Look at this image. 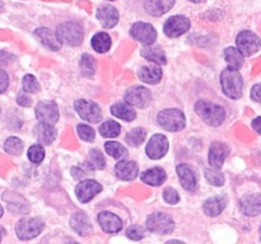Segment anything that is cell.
Segmentation results:
<instances>
[{"label": "cell", "instance_id": "34", "mask_svg": "<svg viewBox=\"0 0 261 244\" xmlns=\"http://www.w3.org/2000/svg\"><path fill=\"white\" fill-rule=\"evenodd\" d=\"M97 63L94 60L93 56L88 55V53H84L81 57V63H79V68H81L82 74L84 76H93L94 71H96Z\"/></svg>", "mask_w": 261, "mask_h": 244}, {"label": "cell", "instance_id": "39", "mask_svg": "<svg viewBox=\"0 0 261 244\" xmlns=\"http://www.w3.org/2000/svg\"><path fill=\"white\" fill-rule=\"evenodd\" d=\"M28 159L33 163V164H41L45 159V150H43L42 145L35 144L28 149Z\"/></svg>", "mask_w": 261, "mask_h": 244}, {"label": "cell", "instance_id": "48", "mask_svg": "<svg viewBox=\"0 0 261 244\" xmlns=\"http://www.w3.org/2000/svg\"><path fill=\"white\" fill-rule=\"evenodd\" d=\"M251 98L255 102H261V84H256L251 89Z\"/></svg>", "mask_w": 261, "mask_h": 244}, {"label": "cell", "instance_id": "18", "mask_svg": "<svg viewBox=\"0 0 261 244\" xmlns=\"http://www.w3.org/2000/svg\"><path fill=\"white\" fill-rule=\"evenodd\" d=\"M98 223L103 231L110 234L119 233L122 229V220L115 214L109 212V211H102L98 214Z\"/></svg>", "mask_w": 261, "mask_h": 244}, {"label": "cell", "instance_id": "16", "mask_svg": "<svg viewBox=\"0 0 261 244\" xmlns=\"http://www.w3.org/2000/svg\"><path fill=\"white\" fill-rule=\"evenodd\" d=\"M229 154V147L223 142H213L209 149V163L212 168L219 169L223 167V163Z\"/></svg>", "mask_w": 261, "mask_h": 244}, {"label": "cell", "instance_id": "33", "mask_svg": "<svg viewBox=\"0 0 261 244\" xmlns=\"http://www.w3.org/2000/svg\"><path fill=\"white\" fill-rule=\"evenodd\" d=\"M86 163L88 164V167L93 170H101V169H105V167H106V160H105V157L102 155L101 151H98V150L96 149L89 151Z\"/></svg>", "mask_w": 261, "mask_h": 244}, {"label": "cell", "instance_id": "28", "mask_svg": "<svg viewBox=\"0 0 261 244\" xmlns=\"http://www.w3.org/2000/svg\"><path fill=\"white\" fill-rule=\"evenodd\" d=\"M167 175L162 168H152L142 173V180L149 186H161L166 180Z\"/></svg>", "mask_w": 261, "mask_h": 244}, {"label": "cell", "instance_id": "45", "mask_svg": "<svg viewBox=\"0 0 261 244\" xmlns=\"http://www.w3.org/2000/svg\"><path fill=\"white\" fill-rule=\"evenodd\" d=\"M8 85H9V76L7 71L0 68V93H4L8 89Z\"/></svg>", "mask_w": 261, "mask_h": 244}, {"label": "cell", "instance_id": "24", "mask_svg": "<svg viewBox=\"0 0 261 244\" xmlns=\"http://www.w3.org/2000/svg\"><path fill=\"white\" fill-rule=\"evenodd\" d=\"M70 225L79 235L86 236L92 231V224L88 216L84 212H75L70 218Z\"/></svg>", "mask_w": 261, "mask_h": 244}, {"label": "cell", "instance_id": "23", "mask_svg": "<svg viewBox=\"0 0 261 244\" xmlns=\"http://www.w3.org/2000/svg\"><path fill=\"white\" fill-rule=\"evenodd\" d=\"M33 135H35L36 140H37L40 144L50 145L51 142H54V140H55L56 130L54 129V126H51V125L40 122V124L36 125L35 129H33Z\"/></svg>", "mask_w": 261, "mask_h": 244}, {"label": "cell", "instance_id": "26", "mask_svg": "<svg viewBox=\"0 0 261 244\" xmlns=\"http://www.w3.org/2000/svg\"><path fill=\"white\" fill-rule=\"evenodd\" d=\"M3 198H4V201H7L8 208H9L12 212H17V214L28 212V208L30 207H28L27 205V201H25L23 197H20L19 195L7 192L3 195Z\"/></svg>", "mask_w": 261, "mask_h": 244}, {"label": "cell", "instance_id": "8", "mask_svg": "<svg viewBox=\"0 0 261 244\" xmlns=\"http://www.w3.org/2000/svg\"><path fill=\"white\" fill-rule=\"evenodd\" d=\"M74 108L78 112L79 116L84 119V121L92 122V124H97L101 121L102 118V111L101 107L94 102L86 101V99H79L74 103Z\"/></svg>", "mask_w": 261, "mask_h": 244}, {"label": "cell", "instance_id": "54", "mask_svg": "<svg viewBox=\"0 0 261 244\" xmlns=\"http://www.w3.org/2000/svg\"><path fill=\"white\" fill-rule=\"evenodd\" d=\"M3 214H4V210H3L2 205H0V218H2V216H3Z\"/></svg>", "mask_w": 261, "mask_h": 244}, {"label": "cell", "instance_id": "22", "mask_svg": "<svg viewBox=\"0 0 261 244\" xmlns=\"http://www.w3.org/2000/svg\"><path fill=\"white\" fill-rule=\"evenodd\" d=\"M228 203L227 196H214L204 202L203 210L208 216H218Z\"/></svg>", "mask_w": 261, "mask_h": 244}, {"label": "cell", "instance_id": "32", "mask_svg": "<svg viewBox=\"0 0 261 244\" xmlns=\"http://www.w3.org/2000/svg\"><path fill=\"white\" fill-rule=\"evenodd\" d=\"M140 53H142L143 57L152 61V63L160 64V65H165V64L167 63L165 52L162 51V48L157 47V46H149V47L143 48Z\"/></svg>", "mask_w": 261, "mask_h": 244}, {"label": "cell", "instance_id": "57", "mask_svg": "<svg viewBox=\"0 0 261 244\" xmlns=\"http://www.w3.org/2000/svg\"><path fill=\"white\" fill-rule=\"evenodd\" d=\"M0 112H2V111H0Z\"/></svg>", "mask_w": 261, "mask_h": 244}, {"label": "cell", "instance_id": "31", "mask_svg": "<svg viewBox=\"0 0 261 244\" xmlns=\"http://www.w3.org/2000/svg\"><path fill=\"white\" fill-rule=\"evenodd\" d=\"M92 47L98 53H105L111 48V37L106 32H98L92 37Z\"/></svg>", "mask_w": 261, "mask_h": 244}, {"label": "cell", "instance_id": "52", "mask_svg": "<svg viewBox=\"0 0 261 244\" xmlns=\"http://www.w3.org/2000/svg\"><path fill=\"white\" fill-rule=\"evenodd\" d=\"M166 244H182V243H181L180 240H170V241H167Z\"/></svg>", "mask_w": 261, "mask_h": 244}, {"label": "cell", "instance_id": "58", "mask_svg": "<svg viewBox=\"0 0 261 244\" xmlns=\"http://www.w3.org/2000/svg\"><path fill=\"white\" fill-rule=\"evenodd\" d=\"M111 2H112V0H111Z\"/></svg>", "mask_w": 261, "mask_h": 244}, {"label": "cell", "instance_id": "56", "mask_svg": "<svg viewBox=\"0 0 261 244\" xmlns=\"http://www.w3.org/2000/svg\"><path fill=\"white\" fill-rule=\"evenodd\" d=\"M68 244H78V243H76V241H70V243H68Z\"/></svg>", "mask_w": 261, "mask_h": 244}, {"label": "cell", "instance_id": "14", "mask_svg": "<svg viewBox=\"0 0 261 244\" xmlns=\"http://www.w3.org/2000/svg\"><path fill=\"white\" fill-rule=\"evenodd\" d=\"M101 191L102 186L99 185L97 180L86 179L82 180L81 183H78V186L75 187V195L82 203H87L89 202L92 198L96 197Z\"/></svg>", "mask_w": 261, "mask_h": 244}, {"label": "cell", "instance_id": "35", "mask_svg": "<svg viewBox=\"0 0 261 244\" xmlns=\"http://www.w3.org/2000/svg\"><path fill=\"white\" fill-rule=\"evenodd\" d=\"M105 150L110 157L115 158V159H124L127 155V150L125 149V146H122L117 141H107L105 144Z\"/></svg>", "mask_w": 261, "mask_h": 244}, {"label": "cell", "instance_id": "21", "mask_svg": "<svg viewBox=\"0 0 261 244\" xmlns=\"http://www.w3.org/2000/svg\"><path fill=\"white\" fill-rule=\"evenodd\" d=\"M115 173H116V175L120 179L133 180L137 178L138 173H139V168H138L135 162L121 159L117 163L116 167H115Z\"/></svg>", "mask_w": 261, "mask_h": 244}, {"label": "cell", "instance_id": "30", "mask_svg": "<svg viewBox=\"0 0 261 244\" xmlns=\"http://www.w3.org/2000/svg\"><path fill=\"white\" fill-rule=\"evenodd\" d=\"M111 113L114 116H116L117 118H121L124 121H133L137 117V113L133 109V107L130 104H127L126 102H121V103H115L111 106Z\"/></svg>", "mask_w": 261, "mask_h": 244}, {"label": "cell", "instance_id": "15", "mask_svg": "<svg viewBox=\"0 0 261 244\" xmlns=\"http://www.w3.org/2000/svg\"><path fill=\"white\" fill-rule=\"evenodd\" d=\"M176 172H177L178 178H180L181 185L186 191H190V192L196 191V188H198V175H196L195 169L193 167H190L189 164H180L176 168Z\"/></svg>", "mask_w": 261, "mask_h": 244}, {"label": "cell", "instance_id": "46", "mask_svg": "<svg viewBox=\"0 0 261 244\" xmlns=\"http://www.w3.org/2000/svg\"><path fill=\"white\" fill-rule=\"evenodd\" d=\"M17 103L22 107H30L32 104V99L30 98V96L27 93L22 92V93H19L17 96Z\"/></svg>", "mask_w": 261, "mask_h": 244}, {"label": "cell", "instance_id": "2", "mask_svg": "<svg viewBox=\"0 0 261 244\" xmlns=\"http://www.w3.org/2000/svg\"><path fill=\"white\" fill-rule=\"evenodd\" d=\"M221 84L223 93L231 99H239L242 96L244 89V80L239 70L224 69L221 74Z\"/></svg>", "mask_w": 261, "mask_h": 244}, {"label": "cell", "instance_id": "10", "mask_svg": "<svg viewBox=\"0 0 261 244\" xmlns=\"http://www.w3.org/2000/svg\"><path fill=\"white\" fill-rule=\"evenodd\" d=\"M190 20L184 15H173V17L168 18L166 20L165 25H163V30L167 37L175 38L180 37L184 33L188 32L190 29Z\"/></svg>", "mask_w": 261, "mask_h": 244}, {"label": "cell", "instance_id": "12", "mask_svg": "<svg viewBox=\"0 0 261 244\" xmlns=\"http://www.w3.org/2000/svg\"><path fill=\"white\" fill-rule=\"evenodd\" d=\"M125 101L130 106L145 108L147 106H149L150 101H152V94L144 86L135 85L127 89L126 94H125Z\"/></svg>", "mask_w": 261, "mask_h": 244}, {"label": "cell", "instance_id": "44", "mask_svg": "<svg viewBox=\"0 0 261 244\" xmlns=\"http://www.w3.org/2000/svg\"><path fill=\"white\" fill-rule=\"evenodd\" d=\"M126 236L132 240H140L142 238H144V229L139 225L130 226L126 230Z\"/></svg>", "mask_w": 261, "mask_h": 244}, {"label": "cell", "instance_id": "13", "mask_svg": "<svg viewBox=\"0 0 261 244\" xmlns=\"http://www.w3.org/2000/svg\"><path fill=\"white\" fill-rule=\"evenodd\" d=\"M168 151V140L165 135L155 134L150 137L149 142L145 147V152L150 159L158 160L166 155Z\"/></svg>", "mask_w": 261, "mask_h": 244}, {"label": "cell", "instance_id": "40", "mask_svg": "<svg viewBox=\"0 0 261 244\" xmlns=\"http://www.w3.org/2000/svg\"><path fill=\"white\" fill-rule=\"evenodd\" d=\"M204 175H205L206 180H208L211 185L217 186V187H221L224 183V175L222 174L219 170L214 169V168H211V169H205L204 172Z\"/></svg>", "mask_w": 261, "mask_h": 244}, {"label": "cell", "instance_id": "51", "mask_svg": "<svg viewBox=\"0 0 261 244\" xmlns=\"http://www.w3.org/2000/svg\"><path fill=\"white\" fill-rule=\"evenodd\" d=\"M5 235V229L3 228L2 225H0V241H2V239H3V236Z\"/></svg>", "mask_w": 261, "mask_h": 244}, {"label": "cell", "instance_id": "1", "mask_svg": "<svg viewBox=\"0 0 261 244\" xmlns=\"http://www.w3.org/2000/svg\"><path fill=\"white\" fill-rule=\"evenodd\" d=\"M195 112L206 125L213 127L222 125V122L226 118V111H224L223 107L209 103V102H196Z\"/></svg>", "mask_w": 261, "mask_h": 244}, {"label": "cell", "instance_id": "17", "mask_svg": "<svg viewBox=\"0 0 261 244\" xmlns=\"http://www.w3.org/2000/svg\"><path fill=\"white\" fill-rule=\"evenodd\" d=\"M33 35H35V37L37 38V40L40 41L46 48H48V50L51 51L60 50L61 42L59 41L58 36H56V32H53V30L48 29V28L41 27V28H37Z\"/></svg>", "mask_w": 261, "mask_h": 244}, {"label": "cell", "instance_id": "9", "mask_svg": "<svg viewBox=\"0 0 261 244\" xmlns=\"http://www.w3.org/2000/svg\"><path fill=\"white\" fill-rule=\"evenodd\" d=\"M130 35L135 41H139L143 45L147 46H152L157 40V32H155L154 27L149 23L144 22L134 23L130 29Z\"/></svg>", "mask_w": 261, "mask_h": 244}, {"label": "cell", "instance_id": "42", "mask_svg": "<svg viewBox=\"0 0 261 244\" xmlns=\"http://www.w3.org/2000/svg\"><path fill=\"white\" fill-rule=\"evenodd\" d=\"M76 131H78L79 137H81L82 140H84V141H93L94 137H96V132H94V130L92 129L91 126H88V125H78Z\"/></svg>", "mask_w": 261, "mask_h": 244}, {"label": "cell", "instance_id": "6", "mask_svg": "<svg viewBox=\"0 0 261 244\" xmlns=\"http://www.w3.org/2000/svg\"><path fill=\"white\" fill-rule=\"evenodd\" d=\"M147 228L155 234H170L175 229V223L167 214L155 212L148 216Z\"/></svg>", "mask_w": 261, "mask_h": 244}, {"label": "cell", "instance_id": "7", "mask_svg": "<svg viewBox=\"0 0 261 244\" xmlns=\"http://www.w3.org/2000/svg\"><path fill=\"white\" fill-rule=\"evenodd\" d=\"M237 47L241 51L244 56H251L256 53L261 47V40L259 36L255 35L251 30H242L239 36H237Z\"/></svg>", "mask_w": 261, "mask_h": 244}, {"label": "cell", "instance_id": "29", "mask_svg": "<svg viewBox=\"0 0 261 244\" xmlns=\"http://www.w3.org/2000/svg\"><path fill=\"white\" fill-rule=\"evenodd\" d=\"M224 58H226L227 64H228V69H232V70H240L245 61V57L241 53V51L234 47H228L224 50Z\"/></svg>", "mask_w": 261, "mask_h": 244}, {"label": "cell", "instance_id": "55", "mask_svg": "<svg viewBox=\"0 0 261 244\" xmlns=\"http://www.w3.org/2000/svg\"><path fill=\"white\" fill-rule=\"evenodd\" d=\"M3 9H4V4H3V3H2V0H0V12H2Z\"/></svg>", "mask_w": 261, "mask_h": 244}, {"label": "cell", "instance_id": "41", "mask_svg": "<svg viewBox=\"0 0 261 244\" xmlns=\"http://www.w3.org/2000/svg\"><path fill=\"white\" fill-rule=\"evenodd\" d=\"M23 90L27 93H37L40 90V84H38L37 79L31 74L23 76Z\"/></svg>", "mask_w": 261, "mask_h": 244}, {"label": "cell", "instance_id": "19", "mask_svg": "<svg viewBox=\"0 0 261 244\" xmlns=\"http://www.w3.org/2000/svg\"><path fill=\"white\" fill-rule=\"evenodd\" d=\"M96 15L103 28H112L119 22V12L116 8L110 4L99 7Z\"/></svg>", "mask_w": 261, "mask_h": 244}, {"label": "cell", "instance_id": "37", "mask_svg": "<svg viewBox=\"0 0 261 244\" xmlns=\"http://www.w3.org/2000/svg\"><path fill=\"white\" fill-rule=\"evenodd\" d=\"M120 131H121V126L115 121H106L99 126V132L102 136L109 137V139L119 136Z\"/></svg>", "mask_w": 261, "mask_h": 244}, {"label": "cell", "instance_id": "25", "mask_svg": "<svg viewBox=\"0 0 261 244\" xmlns=\"http://www.w3.org/2000/svg\"><path fill=\"white\" fill-rule=\"evenodd\" d=\"M175 5V0H148L145 3V10L152 17H161Z\"/></svg>", "mask_w": 261, "mask_h": 244}, {"label": "cell", "instance_id": "47", "mask_svg": "<svg viewBox=\"0 0 261 244\" xmlns=\"http://www.w3.org/2000/svg\"><path fill=\"white\" fill-rule=\"evenodd\" d=\"M15 60V56L13 53L8 52V51L2 50L0 51V64L2 65H8V64L13 63Z\"/></svg>", "mask_w": 261, "mask_h": 244}, {"label": "cell", "instance_id": "53", "mask_svg": "<svg viewBox=\"0 0 261 244\" xmlns=\"http://www.w3.org/2000/svg\"><path fill=\"white\" fill-rule=\"evenodd\" d=\"M189 2H193V3H204L206 0H189Z\"/></svg>", "mask_w": 261, "mask_h": 244}, {"label": "cell", "instance_id": "27", "mask_svg": "<svg viewBox=\"0 0 261 244\" xmlns=\"http://www.w3.org/2000/svg\"><path fill=\"white\" fill-rule=\"evenodd\" d=\"M140 80L148 84H157L162 79V70L157 65L143 66L139 70Z\"/></svg>", "mask_w": 261, "mask_h": 244}, {"label": "cell", "instance_id": "43", "mask_svg": "<svg viewBox=\"0 0 261 244\" xmlns=\"http://www.w3.org/2000/svg\"><path fill=\"white\" fill-rule=\"evenodd\" d=\"M163 200L170 203V205H176L180 201V196H178V192L175 188L168 187L163 191Z\"/></svg>", "mask_w": 261, "mask_h": 244}, {"label": "cell", "instance_id": "5", "mask_svg": "<svg viewBox=\"0 0 261 244\" xmlns=\"http://www.w3.org/2000/svg\"><path fill=\"white\" fill-rule=\"evenodd\" d=\"M45 228V223L40 218H24L15 225V233L22 240L36 238Z\"/></svg>", "mask_w": 261, "mask_h": 244}, {"label": "cell", "instance_id": "4", "mask_svg": "<svg viewBox=\"0 0 261 244\" xmlns=\"http://www.w3.org/2000/svg\"><path fill=\"white\" fill-rule=\"evenodd\" d=\"M158 124L170 132L181 131L186 125L185 114L180 109H165L158 114Z\"/></svg>", "mask_w": 261, "mask_h": 244}, {"label": "cell", "instance_id": "50", "mask_svg": "<svg viewBox=\"0 0 261 244\" xmlns=\"http://www.w3.org/2000/svg\"><path fill=\"white\" fill-rule=\"evenodd\" d=\"M252 127H254V130L257 134L261 135V117H257V118L252 121Z\"/></svg>", "mask_w": 261, "mask_h": 244}, {"label": "cell", "instance_id": "3", "mask_svg": "<svg viewBox=\"0 0 261 244\" xmlns=\"http://www.w3.org/2000/svg\"><path fill=\"white\" fill-rule=\"evenodd\" d=\"M56 36L61 43H65L68 46H78L83 41L84 30L79 23L65 22L58 25Z\"/></svg>", "mask_w": 261, "mask_h": 244}, {"label": "cell", "instance_id": "20", "mask_svg": "<svg viewBox=\"0 0 261 244\" xmlns=\"http://www.w3.org/2000/svg\"><path fill=\"white\" fill-rule=\"evenodd\" d=\"M240 207L247 216H257L261 214V195L252 193L246 195L240 200Z\"/></svg>", "mask_w": 261, "mask_h": 244}, {"label": "cell", "instance_id": "38", "mask_svg": "<svg viewBox=\"0 0 261 244\" xmlns=\"http://www.w3.org/2000/svg\"><path fill=\"white\" fill-rule=\"evenodd\" d=\"M4 150L10 155H20L23 151L22 140L15 136L8 137L4 142Z\"/></svg>", "mask_w": 261, "mask_h": 244}, {"label": "cell", "instance_id": "11", "mask_svg": "<svg viewBox=\"0 0 261 244\" xmlns=\"http://www.w3.org/2000/svg\"><path fill=\"white\" fill-rule=\"evenodd\" d=\"M36 117L42 124H47L54 126L59 119L58 104L53 101H43L36 106Z\"/></svg>", "mask_w": 261, "mask_h": 244}, {"label": "cell", "instance_id": "49", "mask_svg": "<svg viewBox=\"0 0 261 244\" xmlns=\"http://www.w3.org/2000/svg\"><path fill=\"white\" fill-rule=\"evenodd\" d=\"M71 174H73V177L75 178V179H81V178H83L84 175H86V173H84V170H82L81 168H71Z\"/></svg>", "mask_w": 261, "mask_h": 244}, {"label": "cell", "instance_id": "36", "mask_svg": "<svg viewBox=\"0 0 261 244\" xmlns=\"http://www.w3.org/2000/svg\"><path fill=\"white\" fill-rule=\"evenodd\" d=\"M145 136H147V132H145L144 129L135 127L132 131L127 132L126 136H125V141L129 145H132V146H139L145 140Z\"/></svg>", "mask_w": 261, "mask_h": 244}]
</instances>
